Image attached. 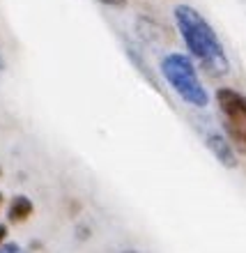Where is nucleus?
Segmentation results:
<instances>
[{"label": "nucleus", "instance_id": "obj_12", "mask_svg": "<svg viewBox=\"0 0 246 253\" xmlns=\"http://www.w3.org/2000/svg\"><path fill=\"white\" fill-rule=\"evenodd\" d=\"M124 253H138V251H124Z\"/></svg>", "mask_w": 246, "mask_h": 253}, {"label": "nucleus", "instance_id": "obj_9", "mask_svg": "<svg viewBox=\"0 0 246 253\" xmlns=\"http://www.w3.org/2000/svg\"><path fill=\"white\" fill-rule=\"evenodd\" d=\"M0 72H5V58H2V53H0Z\"/></svg>", "mask_w": 246, "mask_h": 253}, {"label": "nucleus", "instance_id": "obj_3", "mask_svg": "<svg viewBox=\"0 0 246 253\" xmlns=\"http://www.w3.org/2000/svg\"><path fill=\"white\" fill-rule=\"evenodd\" d=\"M216 101L230 143L240 154H246V97L233 87H219Z\"/></svg>", "mask_w": 246, "mask_h": 253}, {"label": "nucleus", "instance_id": "obj_7", "mask_svg": "<svg viewBox=\"0 0 246 253\" xmlns=\"http://www.w3.org/2000/svg\"><path fill=\"white\" fill-rule=\"evenodd\" d=\"M99 2H104V5H111V7H124L126 0H99Z\"/></svg>", "mask_w": 246, "mask_h": 253}, {"label": "nucleus", "instance_id": "obj_4", "mask_svg": "<svg viewBox=\"0 0 246 253\" xmlns=\"http://www.w3.org/2000/svg\"><path fill=\"white\" fill-rule=\"evenodd\" d=\"M205 145L209 147V152L216 157V161H219L221 166L237 168L240 159H237V154H235L233 145H230V140H228L226 136H221V133H216V131H207L205 133Z\"/></svg>", "mask_w": 246, "mask_h": 253}, {"label": "nucleus", "instance_id": "obj_11", "mask_svg": "<svg viewBox=\"0 0 246 253\" xmlns=\"http://www.w3.org/2000/svg\"><path fill=\"white\" fill-rule=\"evenodd\" d=\"M0 177H2V166H0Z\"/></svg>", "mask_w": 246, "mask_h": 253}, {"label": "nucleus", "instance_id": "obj_2", "mask_svg": "<svg viewBox=\"0 0 246 253\" xmlns=\"http://www.w3.org/2000/svg\"><path fill=\"white\" fill-rule=\"evenodd\" d=\"M159 69L164 74V79L168 81V85L186 101L189 106L205 108L209 104V94H207L205 85L200 83L198 72L193 67L191 58L184 53H168L164 60L159 62Z\"/></svg>", "mask_w": 246, "mask_h": 253}, {"label": "nucleus", "instance_id": "obj_10", "mask_svg": "<svg viewBox=\"0 0 246 253\" xmlns=\"http://www.w3.org/2000/svg\"><path fill=\"white\" fill-rule=\"evenodd\" d=\"M0 205H2V191H0Z\"/></svg>", "mask_w": 246, "mask_h": 253}, {"label": "nucleus", "instance_id": "obj_1", "mask_svg": "<svg viewBox=\"0 0 246 253\" xmlns=\"http://www.w3.org/2000/svg\"><path fill=\"white\" fill-rule=\"evenodd\" d=\"M173 14L186 48L200 62V67L212 76H226L230 72L226 48L221 44L216 30L207 23L205 16L189 5H177Z\"/></svg>", "mask_w": 246, "mask_h": 253}, {"label": "nucleus", "instance_id": "obj_6", "mask_svg": "<svg viewBox=\"0 0 246 253\" xmlns=\"http://www.w3.org/2000/svg\"><path fill=\"white\" fill-rule=\"evenodd\" d=\"M0 253H26L16 242H2L0 244Z\"/></svg>", "mask_w": 246, "mask_h": 253}, {"label": "nucleus", "instance_id": "obj_5", "mask_svg": "<svg viewBox=\"0 0 246 253\" xmlns=\"http://www.w3.org/2000/svg\"><path fill=\"white\" fill-rule=\"evenodd\" d=\"M33 212H35V205L28 196H14L9 200V207H7V221L9 223H23V221H28L33 216Z\"/></svg>", "mask_w": 246, "mask_h": 253}, {"label": "nucleus", "instance_id": "obj_8", "mask_svg": "<svg viewBox=\"0 0 246 253\" xmlns=\"http://www.w3.org/2000/svg\"><path fill=\"white\" fill-rule=\"evenodd\" d=\"M7 240V226L5 223H0V244Z\"/></svg>", "mask_w": 246, "mask_h": 253}]
</instances>
